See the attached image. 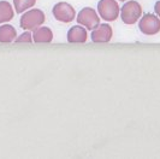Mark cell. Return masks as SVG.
<instances>
[{"label":"cell","mask_w":160,"mask_h":159,"mask_svg":"<svg viewBox=\"0 0 160 159\" xmlns=\"http://www.w3.org/2000/svg\"><path fill=\"white\" fill-rule=\"evenodd\" d=\"M45 13L39 10V8H32L29 10L28 12H25L21 17V21H19V25L21 28L24 30H35L36 28L41 27L42 24L45 23Z\"/></svg>","instance_id":"1"},{"label":"cell","mask_w":160,"mask_h":159,"mask_svg":"<svg viewBox=\"0 0 160 159\" xmlns=\"http://www.w3.org/2000/svg\"><path fill=\"white\" fill-rule=\"evenodd\" d=\"M119 15L125 24H135L142 16V6L135 0H129L122 6Z\"/></svg>","instance_id":"2"},{"label":"cell","mask_w":160,"mask_h":159,"mask_svg":"<svg viewBox=\"0 0 160 159\" xmlns=\"http://www.w3.org/2000/svg\"><path fill=\"white\" fill-rule=\"evenodd\" d=\"M98 13L106 22H114L120 13L119 5L116 0H100L98 3Z\"/></svg>","instance_id":"3"},{"label":"cell","mask_w":160,"mask_h":159,"mask_svg":"<svg viewBox=\"0 0 160 159\" xmlns=\"http://www.w3.org/2000/svg\"><path fill=\"white\" fill-rule=\"evenodd\" d=\"M138 28L144 35H155L160 32V18L154 13H146L138 19Z\"/></svg>","instance_id":"4"},{"label":"cell","mask_w":160,"mask_h":159,"mask_svg":"<svg viewBox=\"0 0 160 159\" xmlns=\"http://www.w3.org/2000/svg\"><path fill=\"white\" fill-rule=\"evenodd\" d=\"M77 23L83 25L87 30H93L100 24V17L94 8H84L77 15Z\"/></svg>","instance_id":"5"},{"label":"cell","mask_w":160,"mask_h":159,"mask_svg":"<svg viewBox=\"0 0 160 159\" xmlns=\"http://www.w3.org/2000/svg\"><path fill=\"white\" fill-rule=\"evenodd\" d=\"M52 13L58 22H62V23H70L72 22L75 18H76V11L75 8H72L70 4L62 1V3H58L53 6L52 10Z\"/></svg>","instance_id":"6"},{"label":"cell","mask_w":160,"mask_h":159,"mask_svg":"<svg viewBox=\"0 0 160 159\" xmlns=\"http://www.w3.org/2000/svg\"><path fill=\"white\" fill-rule=\"evenodd\" d=\"M113 36V29L110 24L100 23L95 29L92 30V41L95 44H107Z\"/></svg>","instance_id":"7"},{"label":"cell","mask_w":160,"mask_h":159,"mask_svg":"<svg viewBox=\"0 0 160 159\" xmlns=\"http://www.w3.org/2000/svg\"><path fill=\"white\" fill-rule=\"evenodd\" d=\"M88 40V33L83 25H73L68 32V42L70 44H84Z\"/></svg>","instance_id":"8"},{"label":"cell","mask_w":160,"mask_h":159,"mask_svg":"<svg viewBox=\"0 0 160 159\" xmlns=\"http://www.w3.org/2000/svg\"><path fill=\"white\" fill-rule=\"evenodd\" d=\"M53 40V33L48 27H39L32 30V42L36 44H49Z\"/></svg>","instance_id":"9"},{"label":"cell","mask_w":160,"mask_h":159,"mask_svg":"<svg viewBox=\"0 0 160 159\" xmlns=\"http://www.w3.org/2000/svg\"><path fill=\"white\" fill-rule=\"evenodd\" d=\"M16 38L17 32L12 25H10V24L0 25V42H2V44L12 42L16 40Z\"/></svg>","instance_id":"10"},{"label":"cell","mask_w":160,"mask_h":159,"mask_svg":"<svg viewBox=\"0 0 160 159\" xmlns=\"http://www.w3.org/2000/svg\"><path fill=\"white\" fill-rule=\"evenodd\" d=\"M15 16L13 8L11 4L8 1H0V23H6L10 22Z\"/></svg>","instance_id":"11"},{"label":"cell","mask_w":160,"mask_h":159,"mask_svg":"<svg viewBox=\"0 0 160 159\" xmlns=\"http://www.w3.org/2000/svg\"><path fill=\"white\" fill-rule=\"evenodd\" d=\"M36 4V0H13V6L17 13H23L28 8H32Z\"/></svg>","instance_id":"12"},{"label":"cell","mask_w":160,"mask_h":159,"mask_svg":"<svg viewBox=\"0 0 160 159\" xmlns=\"http://www.w3.org/2000/svg\"><path fill=\"white\" fill-rule=\"evenodd\" d=\"M15 41L16 42H28V44H30V42H32V34L29 33V30H27L22 35H19L18 38H16Z\"/></svg>","instance_id":"13"},{"label":"cell","mask_w":160,"mask_h":159,"mask_svg":"<svg viewBox=\"0 0 160 159\" xmlns=\"http://www.w3.org/2000/svg\"><path fill=\"white\" fill-rule=\"evenodd\" d=\"M154 11H155V15L160 18V0H158L154 5Z\"/></svg>","instance_id":"14"},{"label":"cell","mask_w":160,"mask_h":159,"mask_svg":"<svg viewBox=\"0 0 160 159\" xmlns=\"http://www.w3.org/2000/svg\"><path fill=\"white\" fill-rule=\"evenodd\" d=\"M119 1H127V0H119Z\"/></svg>","instance_id":"15"}]
</instances>
